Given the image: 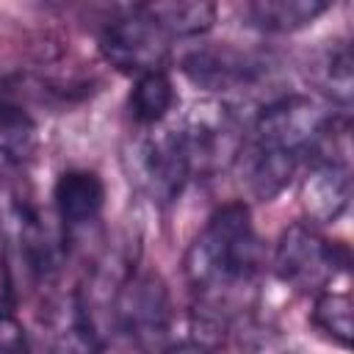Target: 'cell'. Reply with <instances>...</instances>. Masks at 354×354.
<instances>
[{"label":"cell","mask_w":354,"mask_h":354,"mask_svg":"<svg viewBox=\"0 0 354 354\" xmlns=\"http://www.w3.org/2000/svg\"><path fill=\"white\" fill-rule=\"evenodd\" d=\"M268 61L263 55L218 44V47H199L183 58V72L191 83L221 91V94H238L252 91L268 77Z\"/></svg>","instance_id":"obj_8"},{"label":"cell","mask_w":354,"mask_h":354,"mask_svg":"<svg viewBox=\"0 0 354 354\" xmlns=\"http://www.w3.org/2000/svg\"><path fill=\"white\" fill-rule=\"evenodd\" d=\"M6 238L17 249V260L30 279H47L64 257V232L33 205H14L6 224Z\"/></svg>","instance_id":"obj_9"},{"label":"cell","mask_w":354,"mask_h":354,"mask_svg":"<svg viewBox=\"0 0 354 354\" xmlns=\"http://www.w3.org/2000/svg\"><path fill=\"white\" fill-rule=\"evenodd\" d=\"M141 11L169 36L191 39L202 36L216 22V6L205 0H177V3H147Z\"/></svg>","instance_id":"obj_14"},{"label":"cell","mask_w":354,"mask_h":354,"mask_svg":"<svg viewBox=\"0 0 354 354\" xmlns=\"http://www.w3.org/2000/svg\"><path fill=\"white\" fill-rule=\"evenodd\" d=\"M326 11V0H257L243 6V19L266 33H293L313 25Z\"/></svg>","instance_id":"obj_13"},{"label":"cell","mask_w":354,"mask_h":354,"mask_svg":"<svg viewBox=\"0 0 354 354\" xmlns=\"http://www.w3.org/2000/svg\"><path fill=\"white\" fill-rule=\"evenodd\" d=\"M11 310V268L0 254V313Z\"/></svg>","instance_id":"obj_21"},{"label":"cell","mask_w":354,"mask_h":354,"mask_svg":"<svg viewBox=\"0 0 354 354\" xmlns=\"http://www.w3.org/2000/svg\"><path fill=\"white\" fill-rule=\"evenodd\" d=\"M313 80L315 86L340 108H348L351 102V91H354V80H351V53L348 44L343 41H332L329 47H324L315 61H313Z\"/></svg>","instance_id":"obj_18"},{"label":"cell","mask_w":354,"mask_h":354,"mask_svg":"<svg viewBox=\"0 0 354 354\" xmlns=\"http://www.w3.org/2000/svg\"><path fill=\"white\" fill-rule=\"evenodd\" d=\"M260 266V241L243 202L221 205L194 238L185 254V274L199 293V310L207 326L227 324L243 310V296Z\"/></svg>","instance_id":"obj_1"},{"label":"cell","mask_w":354,"mask_h":354,"mask_svg":"<svg viewBox=\"0 0 354 354\" xmlns=\"http://www.w3.org/2000/svg\"><path fill=\"white\" fill-rule=\"evenodd\" d=\"M130 180L155 202H171L191 180L188 160L174 127L141 136L130 155Z\"/></svg>","instance_id":"obj_6"},{"label":"cell","mask_w":354,"mask_h":354,"mask_svg":"<svg viewBox=\"0 0 354 354\" xmlns=\"http://www.w3.org/2000/svg\"><path fill=\"white\" fill-rule=\"evenodd\" d=\"M100 332L83 296L69 293L50 307L47 354H100Z\"/></svg>","instance_id":"obj_10"},{"label":"cell","mask_w":354,"mask_h":354,"mask_svg":"<svg viewBox=\"0 0 354 354\" xmlns=\"http://www.w3.org/2000/svg\"><path fill=\"white\" fill-rule=\"evenodd\" d=\"M351 199V171L348 166L313 163L299 185V202L313 224L337 221Z\"/></svg>","instance_id":"obj_11"},{"label":"cell","mask_w":354,"mask_h":354,"mask_svg":"<svg viewBox=\"0 0 354 354\" xmlns=\"http://www.w3.org/2000/svg\"><path fill=\"white\" fill-rule=\"evenodd\" d=\"M36 152V122L25 108L0 97V169H17Z\"/></svg>","instance_id":"obj_16"},{"label":"cell","mask_w":354,"mask_h":354,"mask_svg":"<svg viewBox=\"0 0 354 354\" xmlns=\"http://www.w3.org/2000/svg\"><path fill=\"white\" fill-rule=\"evenodd\" d=\"M113 304H116V318L122 329L141 348H152L166 337L171 307H169V293L160 277L136 274L122 279Z\"/></svg>","instance_id":"obj_7"},{"label":"cell","mask_w":354,"mask_h":354,"mask_svg":"<svg viewBox=\"0 0 354 354\" xmlns=\"http://www.w3.org/2000/svg\"><path fill=\"white\" fill-rule=\"evenodd\" d=\"M169 36L141 11V6L127 8L105 22L100 30V53L102 58L127 75L160 72L169 58Z\"/></svg>","instance_id":"obj_4"},{"label":"cell","mask_w":354,"mask_h":354,"mask_svg":"<svg viewBox=\"0 0 354 354\" xmlns=\"http://www.w3.org/2000/svg\"><path fill=\"white\" fill-rule=\"evenodd\" d=\"M351 296L337 290H321L313 304V324L337 346H351Z\"/></svg>","instance_id":"obj_19"},{"label":"cell","mask_w":354,"mask_h":354,"mask_svg":"<svg viewBox=\"0 0 354 354\" xmlns=\"http://www.w3.org/2000/svg\"><path fill=\"white\" fill-rule=\"evenodd\" d=\"M348 260L346 243L324 238L313 224H290L274 249V274L299 290H321L348 268Z\"/></svg>","instance_id":"obj_3"},{"label":"cell","mask_w":354,"mask_h":354,"mask_svg":"<svg viewBox=\"0 0 354 354\" xmlns=\"http://www.w3.org/2000/svg\"><path fill=\"white\" fill-rule=\"evenodd\" d=\"M324 102L307 94H282L263 105L254 119V144L279 149L288 155H310L324 124L329 122Z\"/></svg>","instance_id":"obj_5"},{"label":"cell","mask_w":354,"mask_h":354,"mask_svg":"<svg viewBox=\"0 0 354 354\" xmlns=\"http://www.w3.org/2000/svg\"><path fill=\"white\" fill-rule=\"evenodd\" d=\"M0 354H30V340L17 315L0 313Z\"/></svg>","instance_id":"obj_20"},{"label":"cell","mask_w":354,"mask_h":354,"mask_svg":"<svg viewBox=\"0 0 354 354\" xmlns=\"http://www.w3.org/2000/svg\"><path fill=\"white\" fill-rule=\"evenodd\" d=\"M296 166H299L296 155L254 144L246 158V185L257 199L268 202L290 183Z\"/></svg>","instance_id":"obj_15"},{"label":"cell","mask_w":354,"mask_h":354,"mask_svg":"<svg viewBox=\"0 0 354 354\" xmlns=\"http://www.w3.org/2000/svg\"><path fill=\"white\" fill-rule=\"evenodd\" d=\"M191 177H213L230 169L243 149V122L224 100H199L177 127Z\"/></svg>","instance_id":"obj_2"},{"label":"cell","mask_w":354,"mask_h":354,"mask_svg":"<svg viewBox=\"0 0 354 354\" xmlns=\"http://www.w3.org/2000/svg\"><path fill=\"white\" fill-rule=\"evenodd\" d=\"M53 199L64 227H83L100 216L105 205V183L97 171L69 169L55 180Z\"/></svg>","instance_id":"obj_12"},{"label":"cell","mask_w":354,"mask_h":354,"mask_svg":"<svg viewBox=\"0 0 354 354\" xmlns=\"http://www.w3.org/2000/svg\"><path fill=\"white\" fill-rule=\"evenodd\" d=\"M163 354H210V348L205 343H196V340H183V343L169 346Z\"/></svg>","instance_id":"obj_22"},{"label":"cell","mask_w":354,"mask_h":354,"mask_svg":"<svg viewBox=\"0 0 354 354\" xmlns=\"http://www.w3.org/2000/svg\"><path fill=\"white\" fill-rule=\"evenodd\" d=\"M174 86L169 80V75L160 72H147L141 77H136L133 91H130V116L144 124V127H155L160 124L169 111L174 108Z\"/></svg>","instance_id":"obj_17"}]
</instances>
